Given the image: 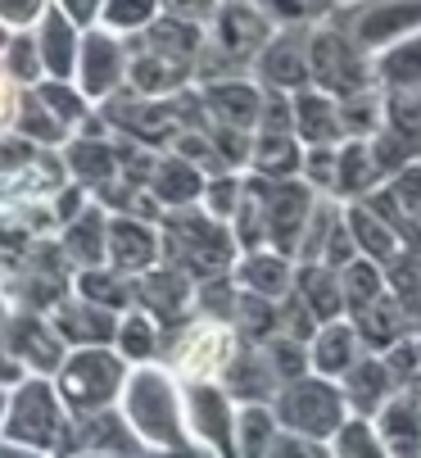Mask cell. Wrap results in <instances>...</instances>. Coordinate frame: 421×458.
<instances>
[{"mask_svg":"<svg viewBox=\"0 0 421 458\" xmlns=\"http://www.w3.org/2000/svg\"><path fill=\"white\" fill-rule=\"evenodd\" d=\"M372 173H376V159H372L367 146H349V150L340 155V186H344V191H354V195L367 191Z\"/></svg>","mask_w":421,"mask_h":458,"instance_id":"cell-23","label":"cell"},{"mask_svg":"<svg viewBox=\"0 0 421 458\" xmlns=\"http://www.w3.org/2000/svg\"><path fill=\"white\" fill-rule=\"evenodd\" d=\"M195 409H199V413H195V418H199V431L208 427V436L223 440V409H227V404L214 395V390H208V395H195Z\"/></svg>","mask_w":421,"mask_h":458,"instance_id":"cell-39","label":"cell"},{"mask_svg":"<svg viewBox=\"0 0 421 458\" xmlns=\"http://www.w3.org/2000/svg\"><path fill=\"white\" fill-rule=\"evenodd\" d=\"M59 10L73 19V23H91L105 10V0H59Z\"/></svg>","mask_w":421,"mask_h":458,"instance_id":"cell-45","label":"cell"},{"mask_svg":"<svg viewBox=\"0 0 421 458\" xmlns=\"http://www.w3.org/2000/svg\"><path fill=\"white\" fill-rule=\"evenodd\" d=\"M208 109H214L227 127H249L263 114V100L245 82H214L208 87Z\"/></svg>","mask_w":421,"mask_h":458,"instance_id":"cell-14","label":"cell"},{"mask_svg":"<svg viewBox=\"0 0 421 458\" xmlns=\"http://www.w3.org/2000/svg\"><path fill=\"white\" fill-rule=\"evenodd\" d=\"M37 46H41L46 73L59 78V82H68V73L78 69V55H82L78 32H73V19L59 14V10H50V14L41 19V37H37Z\"/></svg>","mask_w":421,"mask_h":458,"instance_id":"cell-11","label":"cell"},{"mask_svg":"<svg viewBox=\"0 0 421 458\" xmlns=\"http://www.w3.org/2000/svg\"><path fill=\"white\" fill-rule=\"evenodd\" d=\"M28 141H5V137H0V168H23L28 164Z\"/></svg>","mask_w":421,"mask_h":458,"instance_id":"cell-46","label":"cell"},{"mask_svg":"<svg viewBox=\"0 0 421 458\" xmlns=\"http://www.w3.org/2000/svg\"><path fill=\"white\" fill-rule=\"evenodd\" d=\"M122 345H127V354L146 359V354L155 350V341H150V322H146V318H131V322L122 327Z\"/></svg>","mask_w":421,"mask_h":458,"instance_id":"cell-41","label":"cell"},{"mask_svg":"<svg viewBox=\"0 0 421 458\" xmlns=\"http://www.w3.org/2000/svg\"><path fill=\"white\" fill-rule=\"evenodd\" d=\"M295 127L313 141V146H326L344 132V123H340V105L331 100V91H299L295 100Z\"/></svg>","mask_w":421,"mask_h":458,"instance_id":"cell-13","label":"cell"},{"mask_svg":"<svg viewBox=\"0 0 421 458\" xmlns=\"http://www.w3.org/2000/svg\"><path fill=\"white\" fill-rule=\"evenodd\" d=\"M214 46L223 50L227 64L249 59L258 46H267V14H263V10H249V5H227V10H218Z\"/></svg>","mask_w":421,"mask_h":458,"instance_id":"cell-4","label":"cell"},{"mask_svg":"<svg viewBox=\"0 0 421 458\" xmlns=\"http://www.w3.org/2000/svg\"><path fill=\"white\" fill-rule=\"evenodd\" d=\"M41 14H46V0H0V23L5 28H28Z\"/></svg>","mask_w":421,"mask_h":458,"instance_id":"cell-37","label":"cell"},{"mask_svg":"<svg viewBox=\"0 0 421 458\" xmlns=\"http://www.w3.org/2000/svg\"><path fill=\"white\" fill-rule=\"evenodd\" d=\"M258 10L281 23H304V19H322L331 10V0H258Z\"/></svg>","mask_w":421,"mask_h":458,"instance_id":"cell-27","label":"cell"},{"mask_svg":"<svg viewBox=\"0 0 421 458\" xmlns=\"http://www.w3.org/2000/svg\"><path fill=\"white\" fill-rule=\"evenodd\" d=\"M267 458H322V449L308 440H272Z\"/></svg>","mask_w":421,"mask_h":458,"instance_id":"cell-44","label":"cell"},{"mask_svg":"<svg viewBox=\"0 0 421 458\" xmlns=\"http://www.w3.org/2000/svg\"><path fill=\"white\" fill-rule=\"evenodd\" d=\"M349 381H354V404H358V409H372L376 395H381V386H385V368L367 363V368H358Z\"/></svg>","mask_w":421,"mask_h":458,"instance_id":"cell-34","label":"cell"},{"mask_svg":"<svg viewBox=\"0 0 421 458\" xmlns=\"http://www.w3.org/2000/svg\"><path fill=\"white\" fill-rule=\"evenodd\" d=\"M417 28H421V0H390V5H376L363 14L354 41L358 46H394Z\"/></svg>","mask_w":421,"mask_h":458,"instance_id":"cell-8","label":"cell"},{"mask_svg":"<svg viewBox=\"0 0 421 458\" xmlns=\"http://www.w3.org/2000/svg\"><path fill=\"white\" fill-rule=\"evenodd\" d=\"M164 5L177 19H208V14L218 10V0H164Z\"/></svg>","mask_w":421,"mask_h":458,"instance_id":"cell-43","label":"cell"},{"mask_svg":"<svg viewBox=\"0 0 421 458\" xmlns=\"http://www.w3.org/2000/svg\"><path fill=\"white\" fill-rule=\"evenodd\" d=\"M267 445H272V413L267 409H245L240 413V454L263 458Z\"/></svg>","mask_w":421,"mask_h":458,"instance_id":"cell-22","label":"cell"},{"mask_svg":"<svg viewBox=\"0 0 421 458\" xmlns=\"http://www.w3.org/2000/svg\"><path fill=\"white\" fill-rule=\"evenodd\" d=\"M78 78L87 96H109L122 82V46L105 32H91L78 55Z\"/></svg>","mask_w":421,"mask_h":458,"instance_id":"cell-6","label":"cell"},{"mask_svg":"<svg viewBox=\"0 0 421 458\" xmlns=\"http://www.w3.org/2000/svg\"><path fill=\"white\" fill-rule=\"evenodd\" d=\"M68 164H73L87 182H105L114 173V150L109 146H91V141H78L68 150Z\"/></svg>","mask_w":421,"mask_h":458,"instance_id":"cell-24","label":"cell"},{"mask_svg":"<svg viewBox=\"0 0 421 458\" xmlns=\"http://www.w3.org/2000/svg\"><path fill=\"white\" fill-rule=\"evenodd\" d=\"M114 259L122 268H146L155 259V236L140 223H114Z\"/></svg>","mask_w":421,"mask_h":458,"instance_id":"cell-16","label":"cell"},{"mask_svg":"<svg viewBox=\"0 0 421 458\" xmlns=\"http://www.w3.org/2000/svg\"><path fill=\"white\" fill-rule=\"evenodd\" d=\"M155 5L159 0H105V28H150L155 23Z\"/></svg>","mask_w":421,"mask_h":458,"instance_id":"cell-21","label":"cell"},{"mask_svg":"<svg viewBox=\"0 0 421 458\" xmlns=\"http://www.w3.org/2000/svg\"><path fill=\"white\" fill-rule=\"evenodd\" d=\"M82 291L87 295H105V304H122V291L109 277H82Z\"/></svg>","mask_w":421,"mask_h":458,"instance_id":"cell-47","label":"cell"},{"mask_svg":"<svg viewBox=\"0 0 421 458\" xmlns=\"http://www.w3.org/2000/svg\"><path fill=\"white\" fill-rule=\"evenodd\" d=\"M349 223H354V236L376 254V259H385L390 250H394V232L376 218V214H367V209H354V214H349Z\"/></svg>","mask_w":421,"mask_h":458,"instance_id":"cell-26","label":"cell"},{"mask_svg":"<svg viewBox=\"0 0 421 458\" xmlns=\"http://www.w3.org/2000/svg\"><path fill=\"white\" fill-rule=\"evenodd\" d=\"M227 359H232V336L223 332L218 322L195 327V332H186L181 345H177V368L186 377H214Z\"/></svg>","mask_w":421,"mask_h":458,"instance_id":"cell-7","label":"cell"},{"mask_svg":"<svg viewBox=\"0 0 421 458\" xmlns=\"http://www.w3.org/2000/svg\"><path fill=\"white\" fill-rule=\"evenodd\" d=\"M146 295H159V300H155V309H159V313H177V309H181L186 286H181V277L159 273V277H150V282H146Z\"/></svg>","mask_w":421,"mask_h":458,"instance_id":"cell-35","label":"cell"},{"mask_svg":"<svg viewBox=\"0 0 421 458\" xmlns=\"http://www.w3.org/2000/svg\"><path fill=\"white\" fill-rule=\"evenodd\" d=\"M308 227V191L295 182H281L267 191V232L281 250H295L299 232Z\"/></svg>","mask_w":421,"mask_h":458,"instance_id":"cell-9","label":"cell"},{"mask_svg":"<svg viewBox=\"0 0 421 458\" xmlns=\"http://www.w3.org/2000/svg\"><path fill=\"white\" fill-rule=\"evenodd\" d=\"M37 96L46 100V109H50L59 123H78V118H82V96H78L73 87H68V82H59V78H55V82H46Z\"/></svg>","mask_w":421,"mask_h":458,"instance_id":"cell-28","label":"cell"},{"mask_svg":"<svg viewBox=\"0 0 421 458\" xmlns=\"http://www.w3.org/2000/svg\"><path fill=\"white\" fill-rule=\"evenodd\" d=\"M127 413L131 422L146 431L150 440H159L164 449H181V431L173 418V390L159 372H140L127 390Z\"/></svg>","mask_w":421,"mask_h":458,"instance_id":"cell-2","label":"cell"},{"mask_svg":"<svg viewBox=\"0 0 421 458\" xmlns=\"http://www.w3.org/2000/svg\"><path fill=\"white\" fill-rule=\"evenodd\" d=\"M155 186H159L164 200H173V205H190L195 195H199V177H195V168H190L186 159H168V164H159Z\"/></svg>","mask_w":421,"mask_h":458,"instance_id":"cell-19","label":"cell"},{"mask_svg":"<svg viewBox=\"0 0 421 458\" xmlns=\"http://www.w3.org/2000/svg\"><path fill=\"white\" fill-rule=\"evenodd\" d=\"M10 436L23 445H55L59 436V409L50 400L46 386H23L14 400V418H10Z\"/></svg>","mask_w":421,"mask_h":458,"instance_id":"cell-5","label":"cell"},{"mask_svg":"<svg viewBox=\"0 0 421 458\" xmlns=\"http://www.w3.org/2000/svg\"><path fill=\"white\" fill-rule=\"evenodd\" d=\"M349 354H354V332H349V327H331V332L317 341V368L322 372L349 368Z\"/></svg>","mask_w":421,"mask_h":458,"instance_id":"cell-25","label":"cell"},{"mask_svg":"<svg viewBox=\"0 0 421 458\" xmlns=\"http://www.w3.org/2000/svg\"><path fill=\"white\" fill-rule=\"evenodd\" d=\"M41 69H46V64H41V46H37V41H28V37L10 41V73H14V78L32 82Z\"/></svg>","mask_w":421,"mask_h":458,"instance_id":"cell-32","label":"cell"},{"mask_svg":"<svg viewBox=\"0 0 421 458\" xmlns=\"http://www.w3.org/2000/svg\"><path fill=\"white\" fill-rule=\"evenodd\" d=\"M258 69H263V78L272 87H304V82H313V73H308V37L272 41L263 50V59H258Z\"/></svg>","mask_w":421,"mask_h":458,"instance_id":"cell-12","label":"cell"},{"mask_svg":"<svg viewBox=\"0 0 421 458\" xmlns=\"http://www.w3.org/2000/svg\"><path fill=\"white\" fill-rule=\"evenodd\" d=\"M281 418H286L290 427H299V431L322 436L340 422V404H335V395L326 386H295L290 395L281 400Z\"/></svg>","mask_w":421,"mask_h":458,"instance_id":"cell-10","label":"cell"},{"mask_svg":"<svg viewBox=\"0 0 421 458\" xmlns=\"http://www.w3.org/2000/svg\"><path fill=\"white\" fill-rule=\"evenodd\" d=\"M0 458H32V454H19V449H0Z\"/></svg>","mask_w":421,"mask_h":458,"instance_id":"cell-48","label":"cell"},{"mask_svg":"<svg viewBox=\"0 0 421 458\" xmlns=\"http://www.w3.org/2000/svg\"><path fill=\"white\" fill-rule=\"evenodd\" d=\"M245 277H249V286H258L267 295H276L281 286H286V268H281V259H249Z\"/></svg>","mask_w":421,"mask_h":458,"instance_id":"cell-33","label":"cell"},{"mask_svg":"<svg viewBox=\"0 0 421 458\" xmlns=\"http://www.w3.org/2000/svg\"><path fill=\"white\" fill-rule=\"evenodd\" d=\"M390 200L403 205V209H421V168H403V177L390 191Z\"/></svg>","mask_w":421,"mask_h":458,"instance_id":"cell-40","label":"cell"},{"mask_svg":"<svg viewBox=\"0 0 421 458\" xmlns=\"http://www.w3.org/2000/svg\"><path fill=\"white\" fill-rule=\"evenodd\" d=\"M304 295H308L304 304L317 309V313H326V318H331L335 304H340V291H335V282H331L322 268H308V273H304Z\"/></svg>","mask_w":421,"mask_h":458,"instance_id":"cell-30","label":"cell"},{"mask_svg":"<svg viewBox=\"0 0 421 458\" xmlns=\"http://www.w3.org/2000/svg\"><path fill=\"white\" fill-rule=\"evenodd\" d=\"M308 73L331 96H354V91L367 87V69H363L358 46L340 32H317V37L308 32Z\"/></svg>","mask_w":421,"mask_h":458,"instance_id":"cell-1","label":"cell"},{"mask_svg":"<svg viewBox=\"0 0 421 458\" xmlns=\"http://www.w3.org/2000/svg\"><path fill=\"white\" fill-rule=\"evenodd\" d=\"M19 127H28V132H32V137H41V141H59V137H63V123H59V118L46 109V100H41V96H37L28 109H23Z\"/></svg>","mask_w":421,"mask_h":458,"instance_id":"cell-31","label":"cell"},{"mask_svg":"<svg viewBox=\"0 0 421 458\" xmlns=\"http://www.w3.org/2000/svg\"><path fill=\"white\" fill-rule=\"evenodd\" d=\"M254 164H258L263 173H290V168L299 164L295 141H290L286 132H263V141H258V150H254Z\"/></svg>","mask_w":421,"mask_h":458,"instance_id":"cell-20","label":"cell"},{"mask_svg":"<svg viewBox=\"0 0 421 458\" xmlns=\"http://www.w3.org/2000/svg\"><path fill=\"white\" fill-rule=\"evenodd\" d=\"M19 118V91H14V73L0 69V127H10Z\"/></svg>","mask_w":421,"mask_h":458,"instance_id":"cell-42","label":"cell"},{"mask_svg":"<svg viewBox=\"0 0 421 458\" xmlns=\"http://www.w3.org/2000/svg\"><path fill=\"white\" fill-rule=\"evenodd\" d=\"M358 327H363V336H367L372 345H390V341L399 336V309H394L385 295H376V300H367V304L358 309Z\"/></svg>","mask_w":421,"mask_h":458,"instance_id":"cell-18","label":"cell"},{"mask_svg":"<svg viewBox=\"0 0 421 458\" xmlns=\"http://www.w3.org/2000/svg\"><path fill=\"white\" fill-rule=\"evenodd\" d=\"M381 78H385L394 91L421 87V28L408 32L403 41H394V46L381 55Z\"/></svg>","mask_w":421,"mask_h":458,"instance_id":"cell-15","label":"cell"},{"mask_svg":"<svg viewBox=\"0 0 421 458\" xmlns=\"http://www.w3.org/2000/svg\"><path fill=\"white\" fill-rule=\"evenodd\" d=\"M381 295V277H376V268L372 264H349V277H344V300L354 304V309H363L367 300H376Z\"/></svg>","mask_w":421,"mask_h":458,"instance_id":"cell-29","label":"cell"},{"mask_svg":"<svg viewBox=\"0 0 421 458\" xmlns=\"http://www.w3.org/2000/svg\"><path fill=\"white\" fill-rule=\"evenodd\" d=\"M114 386H118V363L109 354H78L59 377V390H63V400L73 409L105 404L114 395Z\"/></svg>","mask_w":421,"mask_h":458,"instance_id":"cell-3","label":"cell"},{"mask_svg":"<svg viewBox=\"0 0 421 458\" xmlns=\"http://www.w3.org/2000/svg\"><path fill=\"white\" fill-rule=\"evenodd\" d=\"M68 245H73L82 259H87V264H96V259H100V218H82L78 227H73V236H68Z\"/></svg>","mask_w":421,"mask_h":458,"instance_id":"cell-38","label":"cell"},{"mask_svg":"<svg viewBox=\"0 0 421 458\" xmlns=\"http://www.w3.org/2000/svg\"><path fill=\"white\" fill-rule=\"evenodd\" d=\"M385 445H394L403 458H412V449L421 445V409L417 404L385 409Z\"/></svg>","mask_w":421,"mask_h":458,"instance_id":"cell-17","label":"cell"},{"mask_svg":"<svg viewBox=\"0 0 421 458\" xmlns=\"http://www.w3.org/2000/svg\"><path fill=\"white\" fill-rule=\"evenodd\" d=\"M340 458H385V449L367 436V427H349L340 436Z\"/></svg>","mask_w":421,"mask_h":458,"instance_id":"cell-36","label":"cell"}]
</instances>
